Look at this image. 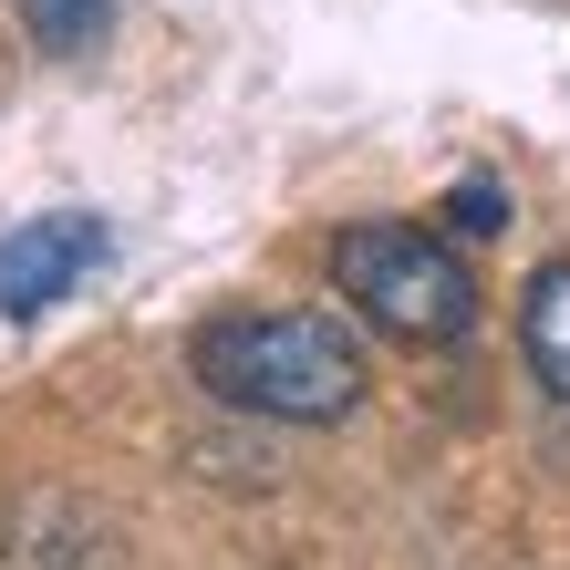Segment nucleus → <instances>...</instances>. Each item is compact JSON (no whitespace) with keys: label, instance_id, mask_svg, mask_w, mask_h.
<instances>
[{"label":"nucleus","instance_id":"1","mask_svg":"<svg viewBox=\"0 0 570 570\" xmlns=\"http://www.w3.org/2000/svg\"><path fill=\"white\" fill-rule=\"evenodd\" d=\"M187 363L218 405L271 425H343L363 405V343L332 312H218Z\"/></svg>","mask_w":570,"mask_h":570},{"label":"nucleus","instance_id":"2","mask_svg":"<svg viewBox=\"0 0 570 570\" xmlns=\"http://www.w3.org/2000/svg\"><path fill=\"white\" fill-rule=\"evenodd\" d=\"M332 291L374 332H394V343H466V322H478L466 259L435 239V228H405V218L343 228V239H332Z\"/></svg>","mask_w":570,"mask_h":570},{"label":"nucleus","instance_id":"3","mask_svg":"<svg viewBox=\"0 0 570 570\" xmlns=\"http://www.w3.org/2000/svg\"><path fill=\"white\" fill-rule=\"evenodd\" d=\"M94 259H105V218L94 208H52V218H21L0 239V322H31L73 291Z\"/></svg>","mask_w":570,"mask_h":570},{"label":"nucleus","instance_id":"4","mask_svg":"<svg viewBox=\"0 0 570 570\" xmlns=\"http://www.w3.org/2000/svg\"><path fill=\"white\" fill-rule=\"evenodd\" d=\"M519 353L529 374H540V394H560L570 405V259H540L519 291Z\"/></svg>","mask_w":570,"mask_h":570},{"label":"nucleus","instance_id":"5","mask_svg":"<svg viewBox=\"0 0 570 570\" xmlns=\"http://www.w3.org/2000/svg\"><path fill=\"white\" fill-rule=\"evenodd\" d=\"M21 21H31V42H42V52H62V62H73V52H94V42H105L115 0H21Z\"/></svg>","mask_w":570,"mask_h":570},{"label":"nucleus","instance_id":"6","mask_svg":"<svg viewBox=\"0 0 570 570\" xmlns=\"http://www.w3.org/2000/svg\"><path fill=\"white\" fill-rule=\"evenodd\" d=\"M446 228H466V239H498V228H509V197H498L488 177H466V187L446 197Z\"/></svg>","mask_w":570,"mask_h":570}]
</instances>
